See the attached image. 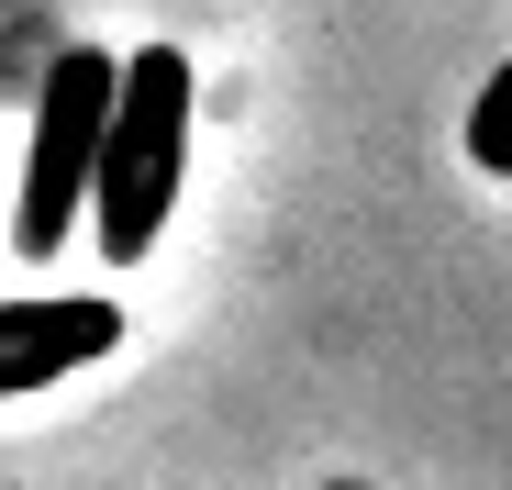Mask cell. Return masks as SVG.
Masks as SVG:
<instances>
[{"label": "cell", "instance_id": "obj_1", "mask_svg": "<svg viewBox=\"0 0 512 490\" xmlns=\"http://www.w3.org/2000/svg\"><path fill=\"white\" fill-rule=\"evenodd\" d=\"M190 101H201V78H190L179 45H134L112 67V134H101V168H90V234H101L112 268H134L145 245L167 234V212H179Z\"/></svg>", "mask_w": 512, "mask_h": 490}, {"label": "cell", "instance_id": "obj_2", "mask_svg": "<svg viewBox=\"0 0 512 490\" xmlns=\"http://www.w3.org/2000/svg\"><path fill=\"white\" fill-rule=\"evenodd\" d=\"M101 134H112V56L101 45H67L34 90V134H23V212H12V245L45 268L56 245L90 212V168H101Z\"/></svg>", "mask_w": 512, "mask_h": 490}, {"label": "cell", "instance_id": "obj_3", "mask_svg": "<svg viewBox=\"0 0 512 490\" xmlns=\"http://www.w3.org/2000/svg\"><path fill=\"white\" fill-rule=\"evenodd\" d=\"M112 346H123V301H101V290H34V301H0V401L101 368Z\"/></svg>", "mask_w": 512, "mask_h": 490}, {"label": "cell", "instance_id": "obj_4", "mask_svg": "<svg viewBox=\"0 0 512 490\" xmlns=\"http://www.w3.org/2000/svg\"><path fill=\"white\" fill-rule=\"evenodd\" d=\"M468 168L479 179H512V56L479 78V101H468Z\"/></svg>", "mask_w": 512, "mask_h": 490}, {"label": "cell", "instance_id": "obj_5", "mask_svg": "<svg viewBox=\"0 0 512 490\" xmlns=\"http://www.w3.org/2000/svg\"><path fill=\"white\" fill-rule=\"evenodd\" d=\"M334 490H357V479H334Z\"/></svg>", "mask_w": 512, "mask_h": 490}]
</instances>
